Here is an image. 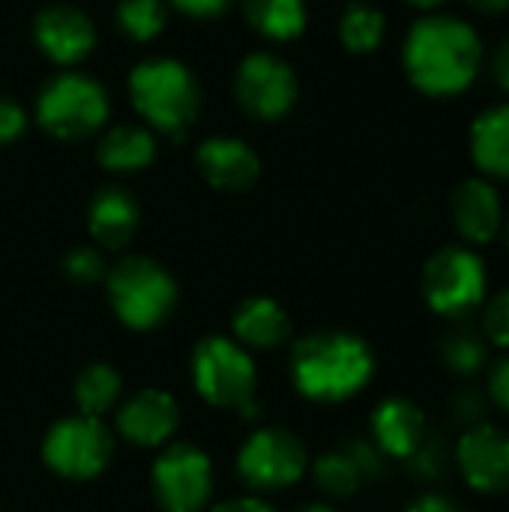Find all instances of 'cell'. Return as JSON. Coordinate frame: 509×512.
I'll list each match as a JSON object with an SVG mask.
<instances>
[{"mask_svg": "<svg viewBox=\"0 0 509 512\" xmlns=\"http://www.w3.org/2000/svg\"><path fill=\"white\" fill-rule=\"evenodd\" d=\"M405 72L429 96H456L480 72L483 42L477 30L456 15H426L405 39Z\"/></svg>", "mask_w": 509, "mask_h": 512, "instance_id": "1", "label": "cell"}, {"mask_svg": "<svg viewBox=\"0 0 509 512\" xmlns=\"http://www.w3.org/2000/svg\"><path fill=\"white\" fill-rule=\"evenodd\" d=\"M375 351L348 330H318L291 348V381L318 405H339L360 396L375 378Z\"/></svg>", "mask_w": 509, "mask_h": 512, "instance_id": "2", "label": "cell"}, {"mask_svg": "<svg viewBox=\"0 0 509 512\" xmlns=\"http://www.w3.org/2000/svg\"><path fill=\"white\" fill-rule=\"evenodd\" d=\"M192 384L195 393L222 411H234L243 420H255L258 405V369L252 351L231 336H204L192 351Z\"/></svg>", "mask_w": 509, "mask_h": 512, "instance_id": "3", "label": "cell"}, {"mask_svg": "<svg viewBox=\"0 0 509 512\" xmlns=\"http://www.w3.org/2000/svg\"><path fill=\"white\" fill-rule=\"evenodd\" d=\"M129 96L135 111L156 132H165L171 138H183L201 108L195 75L171 57L141 60L129 75Z\"/></svg>", "mask_w": 509, "mask_h": 512, "instance_id": "4", "label": "cell"}, {"mask_svg": "<svg viewBox=\"0 0 509 512\" xmlns=\"http://www.w3.org/2000/svg\"><path fill=\"white\" fill-rule=\"evenodd\" d=\"M105 291L114 318L135 330H159L177 309L174 276L147 255H126L105 273Z\"/></svg>", "mask_w": 509, "mask_h": 512, "instance_id": "5", "label": "cell"}, {"mask_svg": "<svg viewBox=\"0 0 509 512\" xmlns=\"http://www.w3.org/2000/svg\"><path fill=\"white\" fill-rule=\"evenodd\" d=\"M111 114L108 93L81 72H60L42 84L36 99L39 126L60 141H84L96 135Z\"/></svg>", "mask_w": 509, "mask_h": 512, "instance_id": "6", "label": "cell"}, {"mask_svg": "<svg viewBox=\"0 0 509 512\" xmlns=\"http://www.w3.org/2000/svg\"><path fill=\"white\" fill-rule=\"evenodd\" d=\"M486 291V264L468 246H444L423 267V300L447 321H465L483 309Z\"/></svg>", "mask_w": 509, "mask_h": 512, "instance_id": "7", "label": "cell"}, {"mask_svg": "<svg viewBox=\"0 0 509 512\" xmlns=\"http://www.w3.org/2000/svg\"><path fill=\"white\" fill-rule=\"evenodd\" d=\"M234 465L252 495H273L297 486L309 474L312 459L297 432L285 426H261L243 441Z\"/></svg>", "mask_w": 509, "mask_h": 512, "instance_id": "8", "label": "cell"}, {"mask_svg": "<svg viewBox=\"0 0 509 512\" xmlns=\"http://www.w3.org/2000/svg\"><path fill=\"white\" fill-rule=\"evenodd\" d=\"M114 459V429L87 414L60 417L42 438V462L51 474L87 483L105 474Z\"/></svg>", "mask_w": 509, "mask_h": 512, "instance_id": "9", "label": "cell"}, {"mask_svg": "<svg viewBox=\"0 0 509 512\" xmlns=\"http://www.w3.org/2000/svg\"><path fill=\"white\" fill-rule=\"evenodd\" d=\"M150 489L162 512H207L216 489L213 459L195 444L171 441L150 468Z\"/></svg>", "mask_w": 509, "mask_h": 512, "instance_id": "10", "label": "cell"}, {"mask_svg": "<svg viewBox=\"0 0 509 512\" xmlns=\"http://www.w3.org/2000/svg\"><path fill=\"white\" fill-rule=\"evenodd\" d=\"M234 96L240 108L255 120H282L297 99L294 69L267 51L249 54L234 75Z\"/></svg>", "mask_w": 509, "mask_h": 512, "instance_id": "11", "label": "cell"}, {"mask_svg": "<svg viewBox=\"0 0 509 512\" xmlns=\"http://www.w3.org/2000/svg\"><path fill=\"white\" fill-rule=\"evenodd\" d=\"M177 429L180 402L159 387L126 396L114 411V432L138 450H162L174 441Z\"/></svg>", "mask_w": 509, "mask_h": 512, "instance_id": "12", "label": "cell"}, {"mask_svg": "<svg viewBox=\"0 0 509 512\" xmlns=\"http://www.w3.org/2000/svg\"><path fill=\"white\" fill-rule=\"evenodd\" d=\"M456 465L462 480L477 495L509 492V432L492 423H480L462 432L456 444Z\"/></svg>", "mask_w": 509, "mask_h": 512, "instance_id": "13", "label": "cell"}, {"mask_svg": "<svg viewBox=\"0 0 509 512\" xmlns=\"http://www.w3.org/2000/svg\"><path fill=\"white\" fill-rule=\"evenodd\" d=\"M33 39L48 60L60 66H75L93 51L96 30L81 9L54 3L33 18Z\"/></svg>", "mask_w": 509, "mask_h": 512, "instance_id": "14", "label": "cell"}, {"mask_svg": "<svg viewBox=\"0 0 509 512\" xmlns=\"http://www.w3.org/2000/svg\"><path fill=\"white\" fill-rule=\"evenodd\" d=\"M453 225L471 246L492 243L504 228V204L498 189L486 177H468L456 186L450 201Z\"/></svg>", "mask_w": 509, "mask_h": 512, "instance_id": "15", "label": "cell"}, {"mask_svg": "<svg viewBox=\"0 0 509 512\" xmlns=\"http://www.w3.org/2000/svg\"><path fill=\"white\" fill-rule=\"evenodd\" d=\"M195 165H198V174L213 189H222V192H246L261 177L258 153L231 135L207 138L195 153Z\"/></svg>", "mask_w": 509, "mask_h": 512, "instance_id": "16", "label": "cell"}, {"mask_svg": "<svg viewBox=\"0 0 509 512\" xmlns=\"http://www.w3.org/2000/svg\"><path fill=\"white\" fill-rule=\"evenodd\" d=\"M429 438L426 414L402 396L384 399L369 420V441L387 456V459H402L408 462L423 441Z\"/></svg>", "mask_w": 509, "mask_h": 512, "instance_id": "17", "label": "cell"}, {"mask_svg": "<svg viewBox=\"0 0 509 512\" xmlns=\"http://www.w3.org/2000/svg\"><path fill=\"white\" fill-rule=\"evenodd\" d=\"M294 336V321L288 309L273 297H249L237 303L231 315V339L246 351H276Z\"/></svg>", "mask_w": 509, "mask_h": 512, "instance_id": "18", "label": "cell"}, {"mask_svg": "<svg viewBox=\"0 0 509 512\" xmlns=\"http://www.w3.org/2000/svg\"><path fill=\"white\" fill-rule=\"evenodd\" d=\"M141 225V207L123 186H102L87 210V231L99 249L117 252L132 243Z\"/></svg>", "mask_w": 509, "mask_h": 512, "instance_id": "19", "label": "cell"}, {"mask_svg": "<svg viewBox=\"0 0 509 512\" xmlns=\"http://www.w3.org/2000/svg\"><path fill=\"white\" fill-rule=\"evenodd\" d=\"M471 156L486 177L509 183V102L486 108L474 120Z\"/></svg>", "mask_w": 509, "mask_h": 512, "instance_id": "20", "label": "cell"}, {"mask_svg": "<svg viewBox=\"0 0 509 512\" xmlns=\"http://www.w3.org/2000/svg\"><path fill=\"white\" fill-rule=\"evenodd\" d=\"M96 159L105 171L135 174L156 159V138L144 126H117L102 135L96 147Z\"/></svg>", "mask_w": 509, "mask_h": 512, "instance_id": "21", "label": "cell"}, {"mask_svg": "<svg viewBox=\"0 0 509 512\" xmlns=\"http://www.w3.org/2000/svg\"><path fill=\"white\" fill-rule=\"evenodd\" d=\"M72 399L78 405V414L102 420L105 414H114L123 402V378L111 363H90L75 375Z\"/></svg>", "mask_w": 509, "mask_h": 512, "instance_id": "22", "label": "cell"}, {"mask_svg": "<svg viewBox=\"0 0 509 512\" xmlns=\"http://www.w3.org/2000/svg\"><path fill=\"white\" fill-rule=\"evenodd\" d=\"M249 24L276 42L297 39L306 27V0H243Z\"/></svg>", "mask_w": 509, "mask_h": 512, "instance_id": "23", "label": "cell"}, {"mask_svg": "<svg viewBox=\"0 0 509 512\" xmlns=\"http://www.w3.org/2000/svg\"><path fill=\"white\" fill-rule=\"evenodd\" d=\"M309 474H312V483L318 486V492L327 498V501H345V498H354L363 486V477L354 465V459L348 456L345 447L339 450H330V453H321L312 465H309Z\"/></svg>", "mask_w": 509, "mask_h": 512, "instance_id": "24", "label": "cell"}, {"mask_svg": "<svg viewBox=\"0 0 509 512\" xmlns=\"http://www.w3.org/2000/svg\"><path fill=\"white\" fill-rule=\"evenodd\" d=\"M387 33V21L381 15V9L369 6V3H351L339 21V36L342 45L354 54H369L378 51Z\"/></svg>", "mask_w": 509, "mask_h": 512, "instance_id": "25", "label": "cell"}, {"mask_svg": "<svg viewBox=\"0 0 509 512\" xmlns=\"http://www.w3.org/2000/svg\"><path fill=\"white\" fill-rule=\"evenodd\" d=\"M441 360L450 372L462 375V378H471L477 372H483L489 366V342L483 333L477 330H453L444 336L441 342Z\"/></svg>", "mask_w": 509, "mask_h": 512, "instance_id": "26", "label": "cell"}, {"mask_svg": "<svg viewBox=\"0 0 509 512\" xmlns=\"http://www.w3.org/2000/svg\"><path fill=\"white\" fill-rule=\"evenodd\" d=\"M117 24L129 39L150 42L165 27V3L162 0H120Z\"/></svg>", "mask_w": 509, "mask_h": 512, "instance_id": "27", "label": "cell"}, {"mask_svg": "<svg viewBox=\"0 0 509 512\" xmlns=\"http://www.w3.org/2000/svg\"><path fill=\"white\" fill-rule=\"evenodd\" d=\"M105 273H108V264H105L99 246H75L63 258V276L72 285L87 288V285L105 282Z\"/></svg>", "mask_w": 509, "mask_h": 512, "instance_id": "28", "label": "cell"}, {"mask_svg": "<svg viewBox=\"0 0 509 512\" xmlns=\"http://www.w3.org/2000/svg\"><path fill=\"white\" fill-rule=\"evenodd\" d=\"M489 345L509 351V288L483 303V330Z\"/></svg>", "mask_w": 509, "mask_h": 512, "instance_id": "29", "label": "cell"}, {"mask_svg": "<svg viewBox=\"0 0 509 512\" xmlns=\"http://www.w3.org/2000/svg\"><path fill=\"white\" fill-rule=\"evenodd\" d=\"M345 450H348V456L354 459V465H357L363 483H372V480H381V477H384V471H387V456H384L369 438H354V441L345 444Z\"/></svg>", "mask_w": 509, "mask_h": 512, "instance_id": "30", "label": "cell"}, {"mask_svg": "<svg viewBox=\"0 0 509 512\" xmlns=\"http://www.w3.org/2000/svg\"><path fill=\"white\" fill-rule=\"evenodd\" d=\"M444 468H447V453H444V447H441L438 438H426L423 447L408 459V471L417 480H426V483L438 480L444 474Z\"/></svg>", "mask_w": 509, "mask_h": 512, "instance_id": "31", "label": "cell"}, {"mask_svg": "<svg viewBox=\"0 0 509 512\" xmlns=\"http://www.w3.org/2000/svg\"><path fill=\"white\" fill-rule=\"evenodd\" d=\"M486 414H489V399L480 390L465 387V390L456 393V399H453V417H456V423H462L465 429H471V426L489 423Z\"/></svg>", "mask_w": 509, "mask_h": 512, "instance_id": "32", "label": "cell"}, {"mask_svg": "<svg viewBox=\"0 0 509 512\" xmlns=\"http://www.w3.org/2000/svg\"><path fill=\"white\" fill-rule=\"evenodd\" d=\"M27 129V114L24 108L9 99V96H0V144H12L24 135Z\"/></svg>", "mask_w": 509, "mask_h": 512, "instance_id": "33", "label": "cell"}, {"mask_svg": "<svg viewBox=\"0 0 509 512\" xmlns=\"http://www.w3.org/2000/svg\"><path fill=\"white\" fill-rule=\"evenodd\" d=\"M489 402L509 417V351L489 369Z\"/></svg>", "mask_w": 509, "mask_h": 512, "instance_id": "34", "label": "cell"}, {"mask_svg": "<svg viewBox=\"0 0 509 512\" xmlns=\"http://www.w3.org/2000/svg\"><path fill=\"white\" fill-rule=\"evenodd\" d=\"M207 512H279L264 495H237V498H225L219 504H210Z\"/></svg>", "mask_w": 509, "mask_h": 512, "instance_id": "35", "label": "cell"}, {"mask_svg": "<svg viewBox=\"0 0 509 512\" xmlns=\"http://www.w3.org/2000/svg\"><path fill=\"white\" fill-rule=\"evenodd\" d=\"M231 3L234 0H171V6L189 18H219L228 12Z\"/></svg>", "mask_w": 509, "mask_h": 512, "instance_id": "36", "label": "cell"}, {"mask_svg": "<svg viewBox=\"0 0 509 512\" xmlns=\"http://www.w3.org/2000/svg\"><path fill=\"white\" fill-rule=\"evenodd\" d=\"M405 512H462V510H459V504H456L453 498H447V495H441V492H423V495H417V498L408 504V510Z\"/></svg>", "mask_w": 509, "mask_h": 512, "instance_id": "37", "label": "cell"}, {"mask_svg": "<svg viewBox=\"0 0 509 512\" xmlns=\"http://www.w3.org/2000/svg\"><path fill=\"white\" fill-rule=\"evenodd\" d=\"M492 75H495L498 87L509 96V36L501 42V48H498V54L492 60Z\"/></svg>", "mask_w": 509, "mask_h": 512, "instance_id": "38", "label": "cell"}, {"mask_svg": "<svg viewBox=\"0 0 509 512\" xmlns=\"http://www.w3.org/2000/svg\"><path fill=\"white\" fill-rule=\"evenodd\" d=\"M468 6L480 15H501L509 9V0H468Z\"/></svg>", "mask_w": 509, "mask_h": 512, "instance_id": "39", "label": "cell"}, {"mask_svg": "<svg viewBox=\"0 0 509 512\" xmlns=\"http://www.w3.org/2000/svg\"><path fill=\"white\" fill-rule=\"evenodd\" d=\"M297 512H339L330 501H312V504H306V507H300Z\"/></svg>", "mask_w": 509, "mask_h": 512, "instance_id": "40", "label": "cell"}, {"mask_svg": "<svg viewBox=\"0 0 509 512\" xmlns=\"http://www.w3.org/2000/svg\"><path fill=\"white\" fill-rule=\"evenodd\" d=\"M411 6H417V9H438L441 3H447V0H408Z\"/></svg>", "mask_w": 509, "mask_h": 512, "instance_id": "41", "label": "cell"}, {"mask_svg": "<svg viewBox=\"0 0 509 512\" xmlns=\"http://www.w3.org/2000/svg\"><path fill=\"white\" fill-rule=\"evenodd\" d=\"M507 246H509V219H507Z\"/></svg>", "mask_w": 509, "mask_h": 512, "instance_id": "42", "label": "cell"}]
</instances>
